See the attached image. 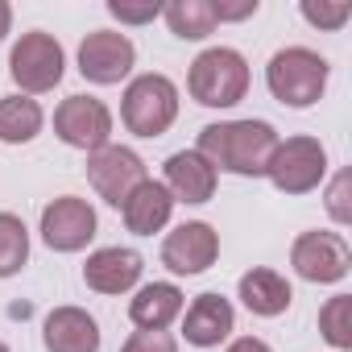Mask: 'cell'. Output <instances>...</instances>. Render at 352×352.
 Returning <instances> with one entry per match:
<instances>
[{
    "mask_svg": "<svg viewBox=\"0 0 352 352\" xmlns=\"http://www.w3.org/2000/svg\"><path fill=\"white\" fill-rule=\"evenodd\" d=\"M120 116L137 137H162L179 116V87L166 75H137L124 91Z\"/></svg>",
    "mask_w": 352,
    "mask_h": 352,
    "instance_id": "4",
    "label": "cell"
},
{
    "mask_svg": "<svg viewBox=\"0 0 352 352\" xmlns=\"http://www.w3.org/2000/svg\"><path fill=\"white\" fill-rule=\"evenodd\" d=\"M120 212H124V228H129L133 236H153V232L166 228V220H170V212H174V199H170V191H166L162 183L145 179V183L120 204Z\"/></svg>",
    "mask_w": 352,
    "mask_h": 352,
    "instance_id": "17",
    "label": "cell"
},
{
    "mask_svg": "<svg viewBox=\"0 0 352 352\" xmlns=\"http://www.w3.org/2000/svg\"><path fill=\"white\" fill-rule=\"evenodd\" d=\"M9 25H13V9L0 0V42H5V34H9Z\"/></svg>",
    "mask_w": 352,
    "mask_h": 352,
    "instance_id": "30",
    "label": "cell"
},
{
    "mask_svg": "<svg viewBox=\"0 0 352 352\" xmlns=\"http://www.w3.org/2000/svg\"><path fill=\"white\" fill-rule=\"evenodd\" d=\"M278 149V133L265 120H228V124H208L199 129V149L212 170H228L241 179H261L270 157Z\"/></svg>",
    "mask_w": 352,
    "mask_h": 352,
    "instance_id": "1",
    "label": "cell"
},
{
    "mask_svg": "<svg viewBox=\"0 0 352 352\" xmlns=\"http://www.w3.org/2000/svg\"><path fill=\"white\" fill-rule=\"evenodd\" d=\"M96 236V212L79 195H63L42 208V241L54 253H79Z\"/></svg>",
    "mask_w": 352,
    "mask_h": 352,
    "instance_id": "9",
    "label": "cell"
},
{
    "mask_svg": "<svg viewBox=\"0 0 352 352\" xmlns=\"http://www.w3.org/2000/svg\"><path fill=\"white\" fill-rule=\"evenodd\" d=\"M302 17L311 21V25H319V30H340L348 17H352V5L348 0H302Z\"/></svg>",
    "mask_w": 352,
    "mask_h": 352,
    "instance_id": "24",
    "label": "cell"
},
{
    "mask_svg": "<svg viewBox=\"0 0 352 352\" xmlns=\"http://www.w3.org/2000/svg\"><path fill=\"white\" fill-rule=\"evenodd\" d=\"M216 21H241V17H253L257 13V0H245V5H212Z\"/></svg>",
    "mask_w": 352,
    "mask_h": 352,
    "instance_id": "28",
    "label": "cell"
},
{
    "mask_svg": "<svg viewBox=\"0 0 352 352\" xmlns=\"http://www.w3.org/2000/svg\"><path fill=\"white\" fill-rule=\"evenodd\" d=\"M327 212H331L340 224H348V220H352V204H348V174H336V183H331V191H327Z\"/></svg>",
    "mask_w": 352,
    "mask_h": 352,
    "instance_id": "27",
    "label": "cell"
},
{
    "mask_svg": "<svg viewBox=\"0 0 352 352\" xmlns=\"http://www.w3.org/2000/svg\"><path fill=\"white\" fill-rule=\"evenodd\" d=\"M187 87H191V96H195L204 108H232V104H241L245 91H249V63H245L236 50H228V46L204 50V54L191 63Z\"/></svg>",
    "mask_w": 352,
    "mask_h": 352,
    "instance_id": "3",
    "label": "cell"
},
{
    "mask_svg": "<svg viewBox=\"0 0 352 352\" xmlns=\"http://www.w3.org/2000/svg\"><path fill=\"white\" fill-rule=\"evenodd\" d=\"M0 352H9V344H0Z\"/></svg>",
    "mask_w": 352,
    "mask_h": 352,
    "instance_id": "31",
    "label": "cell"
},
{
    "mask_svg": "<svg viewBox=\"0 0 352 352\" xmlns=\"http://www.w3.org/2000/svg\"><path fill=\"white\" fill-rule=\"evenodd\" d=\"M46 352H100V323L83 307H54L42 323Z\"/></svg>",
    "mask_w": 352,
    "mask_h": 352,
    "instance_id": "14",
    "label": "cell"
},
{
    "mask_svg": "<svg viewBox=\"0 0 352 352\" xmlns=\"http://www.w3.org/2000/svg\"><path fill=\"white\" fill-rule=\"evenodd\" d=\"M224 352H270V344L265 340H257V336H241L236 344H228Z\"/></svg>",
    "mask_w": 352,
    "mask_h": 352,
    "instance_id": "29",
    "label": "cell"
},
{
    "mask_svg": "<svg viewBox=\"0 0 352 352\" xmlns=\"http://www.w3.org/2000/svg\"><path fill=\"white\" fill-rule=\"evenodd\" d=\"M108 13H112L116 21H129V25H145V21H153V17L162 13V5H157V0H149V5H124V0H108Z\"/></svg>",
    "mask_w": 352,
    "mask_h": 352,
    "instance_id": "26",
    "label": "cell"
},
{
    "mask_svg": "<svg viewBox=\"0 0 352 352\" xmlns=\"http://www.w3.org/2000/svg\"><path fill=\"white\" fill-rule=\"evenodd\" d=\"M42 133V108L30 96H5L0 100V141L25 145Z\"/></svg>",
    "mask_w": 352,
    "mask_h": 352,
    "instance_id": "20",
    "label": "cell"
},
{
    "mask_svg": "<svg viewBox=\"0 0 352 352\" xmlns=\"http://www.w3.org/2000/svg\"><path fill=\"white\" fill-rule=\"evenodd\" d=\"M290 298H294L290 282H286L282 274H274V270H249V274L241 278V302H245L253 315H261V319L282 315V311L290 307Z\"/></svg>",
    "mask_w": 352,
    "mask_h": 352,
    "instance_id": "19",
    "label": "cell"
},
{
    "mask_svg": "<svg viewBox=\"0 0 352 352\" xmlns=\"http://www.w3.org/2000/svg\"><path fill=\"white\" fill-rule=\"evenodd\" d=\"M162 13H166L170 34L183 38V42H204V38L216 30L212 0H174V5H166Z\"/></svg>",
    "mask_w": 352,
    "mask_h": 352,
    "instance_id": "21",
    "label": "cell"
},
{
    "mask_svg": "<svg viewBox=\"0 0 352 352\" xmlns=\"http://www.w3.org/2000/svg\"><path fill=\"white\" fill-rule=\"evenodd\" d=\"M265 83L274 100H282L286 108H311L327 87V58L307 46H286L270 58Z\"/></svg>",
    "mask_w": 352,
    "mask_h": 352,
    "instance_id": "2",
    "label": "cell"
},
{
    "mask_svg": "<svg viewBox=\"0 0 352 352\" xmlns=\"http://www.w3.org/2000/svg\"><path fill=\"white\" fill-rule=\"evenodd\" d=\"M87 183L100 191L104 204L120 208L145 183V162L129 145H104V149L87 153Z\"/></svg>",
    "mask_w": 352,
    "mask_h": 352,
    "instance_id": "6",
    "label": "cell"
},
{
    "mask_svg": "<svg viewBox=\"0 0 352 352\" xmlns=\"http://www.w3.org/2000/svg\"><path fill=\"white\" fill-rule=\"evenodd\" d=\"M170 199H183V204H208L216 195V170L204 153L195 149H179L166 157V183Z\"/></svg>",
    "mask_w": 352,
    "mask_h": 352,
    "instance_id": "13",
    "label": "cell"
},
{
    "mask_svg": "<svg viewBox=\"0 0 352 352\" xmlns=\"http://www.w3.org/2000/svg\"><path fill=\"white\" fill-rule=\"evenodd\" d=\"M216 257H220V236L204 220L179 224V228L162 241V265L170 274H204Z\"/></svg>",
    "mask_w": 352,
    "mask_h": 352,
    "instance_id": "12",
    "label": "cell"
},
{
    "mask_svg": "<svg viewBox=\"0 0 352 352\" xmlns=\"http://www.w3.org/2000/svg\"><path fill=\"white\" fill-rule=\"evenodd\" d=\"M133 58H137L133 42L124 34H116V30H96L79 46V71H83V79H91L100 87L120 83L133 71Z\"/></svg>",
    "mask_w": 352,
    "mask_h": 352,
    "instance_id": "11",
    "label": "cell"
},
{
    "mask_svg": "<svg viewBox=\"0 0 352 352\" xmlns=\"http://www.w3.org/2000/svg\"><path fill=\"white\" fill-rule=\"evenodd\" d=\"M54 133H58V141L96 153L112 137V112L96 96H67L54 112Z\"/></svg>",
    "mask_w": 352,
    "mask_h": 352,
    "instance_id": "8",
    "label": "cell"
},
{
    "mask_svg": "<svg viewBox=\"0 0 352 352\" xmlns=\"http://www.w3.org/2000/svg\"><path fill=\"white\" fill-rule=\"evenodd\" d=\"M179 315H183V290L170 286V282H149L129 302V319L141 331H166Z\"/></svg>",
    "mask_w": 352,
    "mask_h": 352,
    "instance_id": "18",
    "label": "cell"
},
{
    "mask_svg": "<svg viewBox=\"0 0 352 352\" xmlns=\"http://www.w3.org/2000/svg\"><path fill=\"white\" fill-rule=\"evenodd\" d=\"M232 323H236V315H232V302H228V298H220V294H199V298L187 307V315H183V336H187V344H195V348H216L220 340H228Z\"/></svg>",
    "mask_w": 352,
    "mask_h": 352,
    "instance_id": "16",
    "label": "cell"
},
{
    "mask_svg": "<svg viewBox=\"0 0 352 352\" xmlns=\"http://www.w3.org/2000/svg\"><path fill=\"white\" fill-rule=\"evenodd\" d=\"M290 265L307 282H340L352 265V253L340 232H302L290 249Z\"/></svg>",
    "mask_w": 352,
    "mask_h": 352,
    "instance_id": "10",
    "label": "cell"
},
{
    "mask_svg": "<svg viewBox=\"0 0 352 352\" xmlns=\"http://www.w3.org/2000/svg\"><path fill=\"white\" fill-rule=\"evenodd\" d=\"M120 352H179V344L166 331H133Z\"/></svg>",
    "mask_w": 352,
    "mask_h": 352,
    "instance_id": "25",
    "label": "cell"
},
{
    "mask_svg": "<svg viewBox=\"0 0 352 352\" xmlns=\"http://www.w3.org/2000/svg\"><path fill=\"white\" fill-rule=\"evenodd\" d=\"M265 174L282 195H307V191H315L323 183L327 153H323V145L315 137H286V141H278Z\"/></svg>",
    "mask_w": 352,
    "mask_h": 352,
    "instance_id": "5",
    "label": "cell"
},
{
    "mask_svg": "<svg viewBox=\"0 0 352 352\" xmlns=\"http://www.w3.org/2000/svg\"><path fill=\"white\" fill-rule=\"evenodd\" d=\"M319 331L331 348H352V298L348 294H336L323 302L319 311Z\"/></svg>",
    "mask_w": 352,
    "mask_h": 352,
    "instance_id": "23",
    "label": "cell"
},
{
    "mask_svg": "<svg viewBox=\"0 0 352 352\" xmlns=\"http://www.w3.org/2000/svg\"><path fill=\"white\" fill-rule=\"evenodd\" d=\"M30 261V232L13 212H0V278H13Z\"/></svg>",
    "mask_w": 352,
    "mask_h": 352,
    "instance_id": "22",
    "label": "cell"
},
{
    "mask_svg": "<svg viewBox=\"0 0 352 352\" xmlns=\"http://www.w3.org/2000/svg\"><path fill=\"white\" fill-rule=\"evenodd\" d=\"M63 67H67L63 46H58L50 34H42V30L21 34V42H17L13 54H9V75H13L25 91H50V87H58Z\"/></svg>",
    "mask_w": 352,
    "mask_h": 352,
    "instance_id": "7",
    "label": "cell"
},
{
    "mask_svg": "<svg viewBox=\"0 0 352 352\" xmlns=\"http://www.w3.org/2000/svg\"><path fill=\"white\" fill-rule=\"evenodd\" d=\"M141 270H145L141 253L112 245V249H100V253L87 257V265H83V282H87L91 290H100V294H120V290L137 286Z\"/></svg>",
    "mask_w": 352,
    "mask_h": 352,
    "instance_id": "15",
    "label": "cell"
}]
</instances>
